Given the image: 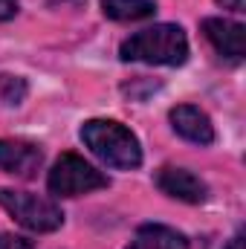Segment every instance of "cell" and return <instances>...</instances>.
Returning a JSON list of instances; mask_svg holds the SVG:
<instances>
[{"label": "cell", "instance_id": "6da1fadb", "mask_svg": "<svg viewBox=\"0 0 246 249\" xmlns=\"http://www.w3.org/2000/svg\"><path fill=\"white\" fill-rule=\"evenodd\" d=\"M119 55H122V61L180 67L188 58V38L177 23H157L151 29L130 35L119 47Z\"/></svg>", "mask_w": 246, "mask_h": 249}, {"label": "cell", "instance_id": "3957f363", "mask_svg": "<svg viewBox=\"0 0 246 249\" xmlns=\"http://www.w3.org/2000/svg\"><path fill=\"white\" fill-rule=\"evenodd\" d=\"M0 206L26 229L32 232H55L64 226V212L47 197L29 194V191H12L0 188Z\"/></svg>", "mask_w": 246, "mask_h": 249}, {"label": "cell", "instance_id": "8fae6325", "mask_svg": "<svg viewBox=\"0 0 246 249\" xmlns=\"http://www.w3.org/2000/svg\"><path fill=\"white\" fill-rule=\"evenodd\" d=\"M0 90H3V102H6V105H20V99L26 96V81H23V78L3 75V78H0Z\"/></svg>", "mask_w": 246, "mask_h": 249}, {"label": "cell", "instance_id": "277c9868", "mask_svg": "<svg viewBox=\"0 0 246 249\" xmlns=\"http://www.w3.org/2000/svg\"><path fill=\"white\" fill-rule=\"evenodd\" d=\"M47 186H50V191L55 197H78V194H90V191L107 188L110 180H107V174L93 168L78 154H61L58 162L53 165L50 177H47Z\"/></svg>", "mask_w": 246, "mask_h": 249}, {"label": "cell", "instance_id": "52a82bcc", "mask_svg": "<svg viewBox=\"0 0 246 249\" xmlns=\"http://www.w3.org/2000/svg\"><path fill=\"white\" fill-rule=\"evenodd\" d=\"M157 188L183 203H203L209 197V186L188 168H177V165H165L157 171Z\"/></svg>", "mask_w": 246, "mask_h": 249}, {"label": "cell", "instance_id": "30bf717a", "mask_svg": "<svg viewBox=\"0 0 246 249\" xmlns=\"http://www.w3.org/2000/svg\"><path fill=\"white\" fill-rule=\"evenodd\" d=\"M102 12L105 18L110 20H145V18H154L157 12V3L154 0H102Z\"/></svg>", "mask_w": 246, "mask_h": 249}, {"label": "cell", "instance_id": "9c48e42d", "mask_svg": "<svg viewBox=\"0 0 246 249\" xmlns=\"http://www.w3.org/2000/svg\"><path fill=\"white\" fill-rule=\"evenodd\" d=\"M127 249H188L183 232L162 226V223H145L136 229L133 241L127 244Z\"/></svg>", "mask_w": 246, "mask_h": 249}, {"label": "cell", "instance_id": "4fadbf2b", "mask_svg": "<svg viewBox=\"0 0 246 249\" xmlns=\"http://www.w3.org/2000/svg\"><path fill=\"white\" fill-rule=\"evenodd\" d=\"M18 15V0H0V20H12Z\"/></svg>", "mask_w": 246, "mask_h": 249}, {"label": "cell", "instance_id": "7c38bea8", "mask_svg": "<svg viewBox=\"0 0 246 249\" xmlns=\"http://www.w3.org/2000/svg\"><path fill=\"white\" fill-rule=\"evenodd\" d=\"M0 249H35V244L29 238L12 235V232H0Z\"/></svg>", "mask_w": 246, "mask_h": 249}, {"label": "cell", "instance_id": "5bb4252c", "mask_svg": "<svg viewBox=\"0 0 246 249\" xmlns=\"http://www.w3.org/2000/svg\"><path fill=\"white\" fill-rule=\"evenodd\" d=\"M226 9H232V12H244V0H220Z\"/></svg>", "mask_w": 246, "mask_h": 249}, {"label": "cell", "instance_id": "7a4b0ae2", "mask_svg": "<svg viewBox=\"0 0 246 249\" xmlns=\"http://www.w3.org/2000/svg\"><path fill=\"white\" fill-rule=\"evenodd\" d=\"M81 139L110 168L133 171V168L142 165L139 139L122 122H113V119H90V122H84V127H81Z\"/></svg>", "mask_w": 246, "mask_h": 249}, {"label": "cell", "instance_id": "8992f818", "mask_svg": "<svg viewBox=\"0 0 246 249\" xmlns=\"http://www.w3.org/2000/svg\"><path fill=\"white\" fill-rule=\"evenodd\" d=\"M44 162V154L38 145L26 139H0V171L15 174V177H35Z\"/></svg>", "mask_w": 246, "mask_h": 249}, {"label": "cell", "instance_id": "ba28073f", "mask_svg": "<svg viewBox=\"0 0 246 249\" xmlns=\"http://www.w3.org/2000/svg\"><path fill=\"white\" fill-rule=\"evenodd\" d=\"M171 124H174V130L183 139L194 142V145H211L214 142V124L209 119V113L200 110V107H194V105L174 107L171 110Z\"/></svg>", "mask_w": 246, "mask_h": 249}, {"label": "cell", "instance_id": "5b68a950", "mask_svg": "<svg viewBox=\"0 0 246 249\" xmlns=\"http://www.w3.org/2000/svg\"><path fill=\"white\" fill-rule=\"evenodd\" d=\"M206 41L226 58L232 61H241L246 55V29L244 23H235V20H226V18H206L200 23Z\"/></svg>", "mask_w": 246, "mask_h": 249}, {"label": "cell", "instance_id": "9a60e30c", "mask_svg": "<svg viewBox=\"0 0 246 249\" xmlns=\"http://www.w3.org/2000/svg\"><path fill=\"white\" fill-rule=\"evenodd\" d=\"M223 249H244V235H235V238H232Z\"/></svg>", "mask_w": 246, "mask_h": 249}]
</instances>
